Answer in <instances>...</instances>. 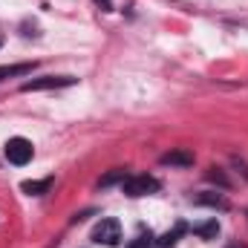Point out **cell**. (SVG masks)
I'll list each match as a JSON object with an SVG mask.
<instances>
[{"instance_id": "cell-1", "label": "cell", "mask_w": 248, "mask_h": 248, "mask_svg": "<svg viewBox=\"0 0 248 248\" xmlns=\"http://www.w3.org/2000/svg\"><path fill=\"white\" fill-rule=\"evenodd\" d=\"M119 240H122L119 219H101L93 228V243H98V246H119Z\"/></svg>"}, {"instance_id": "cell-2", "label": "cell", "mask_w": 248, "mask_h": 248, "mask_svg": "<svg viewBox=\"0 0 248 248\" xmlns=\"http://www.w3.org/2000/svg\"><path fill=\"white\" fill-rule=\"evenodd\" d=\"M122 190L127 196H147V193L159 190V179H153V176H124Z\"/></svg>"}, {"instance_id": "cell-3", "label": "cell", "mask_w": 248, "mask_h": 248, "mask_svg": "<svg viewBox=\"0 0 248 248\" xmlns=\"http://www.w3.org/2000/svg\"><path fill=\"white\" fill-rule=\"evenodd\" d=\"M32 141H26L23 136H15V139H9L6 141V159L12 162V165H26L29 159H32Z\"/></svg>"}, {"instance_id": "cell-4", "label": "cell", "mask_w": 248, "mask_h": 248, "mask_svg": "<svg viewBox=\"0 0 248 248\" xmlns=\"http://www.w3.org/2000/svg\"><path fill=\"white\" fill-rule=\"evenodd\" d=\"M72 84H75L72 75H44V78L26 81L20 90H23V93H35V90H58V87H72Z\"/></svg>"}, {"instance_id": "cell-5", "label": "cell", "mask_w": 248, "mask_h": 248, "mask_svg": "<svg viewBox=\"0 0 248 248\" xmlns=\"http://www.w3.org/2000/svg\"><path fill=\"white\" fill-rule=\"evenodd\" d=\"M182 234H187V225H185V222H179V225H176L173 231H168V234H162V237H159V246H162V248H170V246H176V240H179Z\"/></svg>"}, {"instance_id": "cell-6", "label": "cell", "mask_w": 248, "mask_h": 248, "mask_svg": "<svg viewBox=\"0 0 248 248\" xmlns=\"http://www.w3.org/2000/svg\"><path fill=\"white\" fill-rule=\"evenodd\" d=\"M35 63H9V66H0V81L3 78H12V75H29Z\"/></svg>"}, {"instance_id": "cell-7", "label": "cell", "mask_w": 248, "mask_h": 248, "mask_svg": "<svg viewBox=\"0 0 248 248\" xmlns=\"http://www.w3.org/2000/svg\"><path fill=\"white\" fill-rule=\"evenodd\" d=\"M49 187H52V179H41V182H23L20 190L29 193V196H41V193H46Z\"/></svg>"}, {"instance_id": "cell-8", "label": "cell", "mask_w": 248, "mask_h": 248, "mask_svg": "<svg viewBox=\"0 0 248 248\" xmlns=\"http://www.w3.org/2000/svg\"><path fill=\"white\" fill-rule=\"evenodd\" d=\"M196 202H199V205H211V208H222V211L228 208V202H225L219 193H199Z\"/></svg>"}, {"instance_id": "cell-9", "label": "cell", "mask_w": 248, "mask_h": 248, "mask_svg": "<svg viewBox=\"0 0 248 248\" xmlns=\"http://www.w3.org/2000/svg\"><path fill=\"white\" fill-rule=\"evenodd\" d=\"M162 162L165 165H193V156L190 153H168Z\"/></svg>"}, {"instance_id": "cell-10", "label": "cell", "mask_w": 248, "mask_h": 248, "mask_svg": "<svg viewBox=\"0 0 248 248\" xmlns=\"http://www.w3.org/2000/svg\"><path fill=\"white\" fill-rule=\"evenodd\" d=\"M193 231H196L199 237H205V240H208V237H217V231H219V225H217V219H214V222H208V225H196Z\"/></svg>"}, {"instance_id": "cell-11", "label": "cell", "mask_w": 248, "mask_h": 248, "mask_svg": "<svg viewBox=\"0 0 248 248\" xmlns=\"http://www.w3.org/2000/svg\"><path fill=\"white\" fill-rule=\"evenodd\" d=\"M150 246H153V237L150 234H141V237H136L127 248H150Z\"/></svg>"}, {"instance_id": "cell-12", "label": "cell", "mask_w": 248, "mask_h": 248, "mask_svg": "<svg viewBox=\"0 0 248 248\" xmlns=\"http://www.w3.org/2000/svg\"><path fill=\"white\" fill-rule=\"evenodd\" d=\"M124 176H127L124 170H113L110 176H104V179H101V185H113V182H119V179H122V182H124Z\"/></svg>"}, {"instance_id": "cell-13", "label": "cell", "mask_w": 248, "mask_h": 248, "mask_svg": "<svg viewBox=\"0 0 248 248\" xmlns=\"http://www.w3.org/2000/svg\"><path fill=\"white\" fill-rule=\"evenodd\" d=\"M95 3H98V6H101V9H107V12H110V9H113V0H95Z\"/></svg>"}, {"instance_id": "cell-14", "label": "cell", "mask_w": 248, "mask_h": 248, "mask_svg": "<svg viewBox=\"0 0 248 248\" xmlns=\"http://www.w3.org/2000/svg\"><path fill=\"white\" fill-rule=\"evenodd\" d=\"M0 44H3V41H0Z\"/></svg>"}]
</instances>
